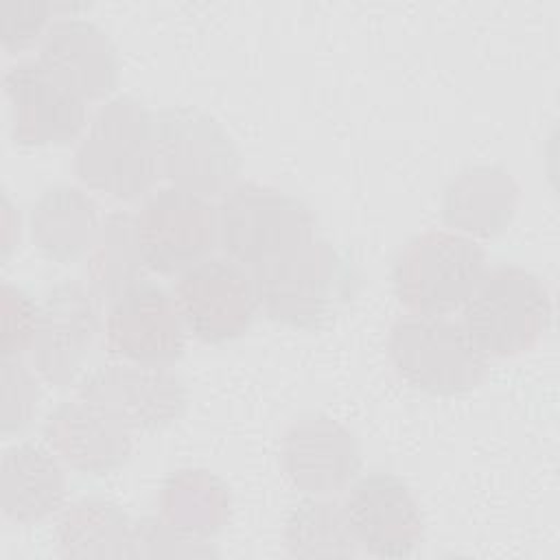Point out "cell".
<instances>
[{
  "mask_svg": "<svg viewBox=\"0 0 560 560\" xmlns=\"http://www.w3.org/2000/svg\"><path fill=\"white\" fill-rule=\"evenodd\" d=\"M72 168L88 188L120 201L153 192L162 177L155 114L129 94L105 101L77 144Z\"/></svg>",
  "mask_w": 560,
  "mask_h": 560,
  "instance_id": "obj_1",
  "label": "cell"
},
{
  "mask_svg": "<svg viewBox=\"0 0 560 560\" xmlns=\"http://www.w3.org/2000/svg\"><path fill=\"white\" fill-rule=\"evenodd\" d=\"M258 311L271 322L311 330L322 326L354 293L357 276L348 260L324 238L249 269Z\"/></svg>",
  "mask_w": 560,
  "mask_h": 560,
  "instance_id": "obj_2",
  "label": "cell"
},
{
  "mask_svg": "<svg viewBox=\"0 0 560 560\" xmlns=\"http://www.w3.org/2000/svg\"><path fill=\"white\" fill-rule=\"evenodd\" d=\"M462 324L486 357H516L549 330L553 302L542 278L518 265L486 269L464 302Z\"/></svg>",
  "mask_w": 560,
  "mask_h": 560,
  "instance_id": "obj_3",
  "label": "cell"
},
{
  "mask_svg": "<svg viewBox=\"0 0 560 560\" xmlns=\"http://www.w3.org/2000/svg\"><path fill=\"white\" fill-rule=\"evenodd\" d=\"M317 221L295 195L236 182L217 203V247L243 267H258L315 238Z\"/></svg>",
  "mask_w": 560,
  "mask_h": 560,
  "instance_id": "obj_4",
  "label": "cell"
},
{
  "mask_svg": "<svg viewBox=\"0 0 560 560\" xmlns=\"http://www.w3.org/2000/svg\"><path fill=\"white\" fill-rule=\"evenodd\" d=\"M387 357L405 383L429 396L472 392L488 374V357L451 315L398 317L387 335Z\"/></svg>",
  "mask_w": 560,
  "mask_h": 560,
  "instance_id": "obj_5",
  "label": "cell"
},
{
  "mask_svg": "<svg viewBox=\"0 0 560 560\" xmlns=\"http://www.w3.org/2000/svg\"><path fill=\"white\" fill-rule=\"evenodd\" d=\"M486 269L479 241L453 230H427L396 252L389 278L409 313L451 315L464 306Z\"/></svg>",
  "mask_w": 560,
  "mask_h": 560,
  "instance_id": "obj_6",
  "label": "cell"
},
{
  "mask_svg": "<svg viewBox=\"0 0 560 560\" xmlns=\"http://www.w3.org/2000/svg\"><path fill=\"white\" fill-rule=\"evenodd\" d=\"M160 173L168 186L199 197H221L236 184L241 151L228 129L192 105H168L155 114Z\"/></svg>",
  "mask_w": 560,
  "mask_h": 560,
  "instance_id": "obj_7",
  "label": "cell"
},
{
  "mask_svg": "<svg viewBox=\"0 0 560 560\" xmlns=\"http://www.w3.org/2000/svg\"><path fill=\"white\" fill-rule=\"evenodd\" d=\"M133 221L144 265L160 276H179L217 247V206L175 186L149 192Z\"/></svg>",
  "mask_w": 560,
  "mask_h": 560,
  "instance_id": "obj_8",
  "label": "cell"
},
{
  "mask_svg": "<svg viewBox=\"0 0 560 560\" xmlns=\"http://www.w3.org/2000/svg\"><path fill=\"white\" fill-rule=\"evenodd\" d=\"M101 298L88 282L61 280L37 302L31 343L33 368L55 387L77 381L101 330Z\"/></svg>",
  "mask_w": 560,
  "mask_h": 560,
  "instance_id": "obj_9",
  "label": "cell"
},
{
  "mask_svg": "<svg viewBox=\"0 0 560 560\" xmlns=\"http://www.w3.org/2000/svg\"><path fill=\"white\" fill-rule=\"evenodd\" d=\"M77 396L131 431H158L177 422L188 405L184 378L168 365L109 363L79 378Z\"/></svg>",
  "mask_w": 560,
  "mask_h": 560,
  "instance_id": "obj_10",
  "label": "cell"
},
{
  "mask_svg": "<svg viewBox=\"0 0 560 560\" xmlns=\"http://www.w3.org/2000/svg\"><path fill=\"white\" fill-rule=\"evenodd\" d=\"M173 298L186 330L212 346L247 332L258 311L252 276L228 256H208L179 273Z\"/></svg>",
  "mask_w": 560,
  "mask_h": 560,
  "instance_id": "obj_11",
  "label": "cell"
},
{
  "mask_svg": "<svg viewBox=\"0 0 560 560\" xmlns=\"http://www.w3.org/2000/svg\"><path fill=\"white\" fill-rule=\"evenodd\" d=\"M186 326L177 302L160 284L138 280L109 302L105 339L112 354L147 365H171L184 354Z\"/></svg>",
  "mask_w": 560,
  "mask_h": 560,
  "instance_id": "obj_12",
  "label": "cell"
},
{
  "mask_svg": "<svg viewBox=\"0 0 560 560\" xmlns=\"http://www.w3.org/2000/svg\"><path fill=\"white\" fill-rule=\"evenodd\" d=\"M2 83L15 144H68L85 129L88 101L57 83L37 59L9 66Z\"/></svg>",
  "mask_w": 560,
  "mask_h": 560,
  "instance_id": "obj_13",
  "label": "cell"
},
{
  "mask_svg": "<svg viewBox=\"0 0 560 560\" xmlns=\"http://www.w3.org/2000/svg\"><path fill=\"white\" fill-rule=\"evenodd\" d=\"M361 551L374 558H407L420 545L424 518L405 479L370 470L354 479L343 501Z\"/></svg>",
  "mask_w": 560,
  "mask_h": 560,
  "instance_id": "obj_14",
  "label": "cell"
},
{
  "mask_svg": "<svg viewBox=\"0 0 560 560\" xmlns=\"http://www.w3.org/2000/svg\"><path fill=\"white\" fill-rule=\"evenodd\" d=\"M280 466L304 494H332L352 483L361 468V448L354 433L326 413L295 418L280 446Z\"/></svg>",
  "mask_w": 560,
  "mask_h": 560,
  "instance_id": "obj_15",
  "label": "cell"
},
{
  "mask_svg": "<svg viewBox=\"0 0 560 560\" xmlns=\"http://www.w3.org/2000/svg\"><path fill=\"white\" fill-rule=\"evenodd\" d=\"M37 61L83 101L107 98L120 83V57L109 35L92 20L63 15L50 22Z\"/></svg>",
  "mask_w": 560,
  "mask_h": 560,
  "instance_id": "obj_16",
  "label": "cell"
},
{
  "mask_svg": "<svg viewBox=\"0 0 560 560\" xmlns=\"http://www.w3.org/2000/svg\"><path fill=\"white\" fill-rule=\"evenodd\" d=\"M42 433L48 448L83 475L114 472L133 451L131 429L79 396L59 402L46 416Z\"/></svg>",
  "mask_w": 560,
  "mask_h": 560,
  "instance_id": "obj_17",
  "label": "cell"
},
{
  "mask_svg": "<svg viewBox=\"0 0 560 560\" xmlns=\"http://www.w3.org/2000/svg\"><path fill=\"white\" fill-rule=\"evenodd\" d=\"M514 177L488 164H475L453 175L440 197V214L448 230L470 238H492L508 230L518 208Z\"/></svg>",
  "mask_w": 560,
  "mask_h": 560,
  "instance_id": "obj_18",
  "label": "cell"
},
{
  "mask_svg": "<svg viewBox=\"0 0 560 560\" xmlns=\"http://www.w3.org/2000/svg\"><path fill=\"white\" fill-rule=\"evenodd\" d=\"M66 472L59 457L37 442H15L2 453L0 508L18 525H33L61 512Z\"/></svg>",
  "mask_w": 560,
  "mask_h": 560,
  "instance_id": "obj_19",
  "label": "cell"
},
{
  "mask_svg": "<svg viewBox=\"0 0 560 560\" xmlns=\"http://www.w3.org/2000/svg\"><path fill=\"white\" fill-rule=\"evenodd\" d=\"M101 223L96 201L83 188L70 184L44 188L28 217L35 249L55 262H74L88 256Z\"/></svg>",
  "mask_w": 560,
  "mask_h": 560,
  "instance_id": "obj_20",
  "label": "cell"
},
{
  "mask_svg": "<svg viewBox=\"0 0 560 560\" xmlns=\"http://www.w3.org/2000/svg\"><path fill=\"white\" fill-rule=\"evenodd\" d=\"M136 521L114 501L83 497L61 508L55 540L66 558H136Z\"/></svg>",
  "mask_w": 560,
  "mask_h": 560,
  "instance_id": "obj_21",
  "label": "cell"
},
{
  "mask_svg": "<svg viewBox=\"0 0 560 560\" xmlns=\"http://www.w3.org/2000/svg\"><path fill=\"white\" fill-rule=\"evenodd\" d=\"M162 518L192 538H206L223 527L230 516V492L208 470L186 468L166 477L160 490Z\"/></svg>",
  "mask_w": 560,
  "mask_h": 560,
  "instance_id": "obj_22",
  "label": "cell"
},
{
  "mask_svg": "<svg viewBox=\"0 0 560 560\" xmlns=\"http://www.w3.org/2000/svg\"><path fill=\"white\" fill-rule=\"evenodd\" d=\"M282 540L293 558H354L361 551L346 505L315 494L291 508Z\"/></svg>",
  "mask_w": 560,
  "mask_h": 560,
  "instance_id": "obj_23",
  "label": "cell"
},
{
  "mask_svg": "<svg viewBox=\"0 0 560 560\" xmlns=\"http://www.w3.org/2000/svg\"><path fill=\"white\" fill-rule=\"evenodd\" d=\"M142 267L147 265L140 252L133 214H107L101 223L92 249L88 252V284L101 300L109 304L125 289L142 280Z\"/></svg>",
  "mask_w": 560,
  "mask_h": 560,
  "instance_id": "obj_24",
  "label": "cell"
},
{
  "mask_svg": "<svg viewBox=\"0 0 560 560\" xmlns=\"http://www.w3.org/2000/svg\"><path fill=\"white\" fill-rule=\"evenodd\" d=\"M42 398V387L31 368L20 357H2V435L24 431Z\"/></svg>",
  "mask_w": 560,
  "mask_h": 560,
  "instance_id": "obj_25",
  "label": "cell"
},
{
  "mask_svg": "<svg viewBox=\"0 0 560 560\" xmlns=\"http://www.w3.org/2000/svg\"><path fill=\"white\" fill-rule=\"evenodd\" d=\"M52 7L46 0H9L0 4V33L7 52H20L42 42Z\"/></svg>",
  "mask_w": 560,
  "mask_h": 560,
  "instance_id": "obj_26",
  "label": "cell"
},
{
  "mask_svg": "<svg viewBox=\"0 0 560 560\" xmlns=\"http://www.w3.org/2000/svg\"><path fill=\"white\" fill-rule=\"evenodd\" d=\"M37 322V302L26 291L2 282V357H20L31 350Z\"/></svg>",
  "mask_w": 560,
  "mask_h": 560,
  "instance_id": "obj_27",
  "label": "cell"
},
{
  "mask_svg": "<svg viewBox=\"0 0 560 560\" xmlns=\"http://www.w3.org/2000/svg\"><path fill=\"white\" fill-rule=\"evenodd\" d=\"M136 558H155V556H201L210 553L199 538L186 536L162 516H144L136 521Z\"/></svg>",
  "mask_w": 560,
  "mask_h": 560,
  "instance_id": "obj_28",
  "label": "cell"
}]
</instances>
